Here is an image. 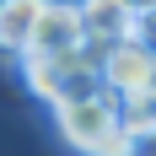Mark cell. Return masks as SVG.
Masks as SVG:
<instances>
[{
  "label": "cell",
  "mask_w": 156,
  "mask_h": 156,
  "mask_svg": "<svg viewBox=\"0 0 156 156\" xmlns=\"http://www.w3.org/2000/svg\"><path fill=\"white\" fill-rule=\"evenodd\" d=\"M22 81H27V92L48 108H65V102H86V97H102V48H76V54H27V59L16 65Z\"/></svg>",
  "instance_id": "obj_1"
},
{
  "label": "cell",
  "mask_w": 156,
  "mask_h": 156,
  "mask_svg": "<svg viewBox=\"0 0 156 156\" xmlns=\"http://www.w3.org/2000/svg\"><path fill=\"white\" fill-rule=\"evenodd\" d=\"M119 124H124V102H119L113 92L86 97V102H65V108H54V129H59V140L70 145V151H81V156H92V151L108 140Z\"/></svg>",
  "instance_id": "obj_2"
},
{
  "label": "cell",
  "mask_w": 156,
  "mask_h": 156,
  "mask_svg": "<svg viewBox=\"0 0 156 156\" xmlns=\"http://www.w3.org/2000/svg\"><path fill=\"white\" fill-rule=\"evenodd\" d=\"M151 81H156V54L145 43L124 38V43L102 48V86H108L113 97H135V92H145Z\"/></svg>",
  "instance_id": "obj_3"
},
{
  "label": "cell",
  "mask_w": 156,
  "mask_h": 156,
  "mask_svg": "<svg viewBox=\"0 0 156 156\" xmlns=\"http://www.w3.org/2000/svg\"><path fill=\"white\" fill-rule=\"evenodd\" d=\"M86 48V22H81V0H48L43 5V22L32 32V48L27 54H76Z\"/></svg>",
  "instance_id": "obj_4"
},
{
  "label": "cell",
  "mask_w": 156,
  "mask_h": 156,
  "mask_svg": "<svg viewBox=\"0 0 156 156\" xmlns=\"http://www.w3.org/2000/svg\"><path fill=\"white\" fill-rule=\"evenodd\" d=\"M43 5L48 0H0V59L22 65L32 48V32L43 22Z\"/></svg>",
  "instance_id": "obj_5"
},
{
  "label": "cell",
  "mask_w": 156,
  "mask_h": 156,
  "mask_svg": "<svg viewBox=\"0 0 156 156\" xmlns=\"http://www.w3.org/2000/svg\"><path fill=\"white\" fill-rule=\"evenodd\" d=\"M81 22H86L92 48H113L135 32V11H124L119 0H81Z\"/></svg>",
  "instance_id": "obj_6"
},
{
  "label": "cell",
  "mask_w": 156,
  "mask_h": 156,
  "mask_svg": "<svg viewBox=\"0 0 156 156\" xmlns=\"http://www.w3.org/2000/svg\"><path fill=\"white\" fill-rule=\"evenodd\" d=\"M119 102H124L129 135H135V140H156V81L145 92H135V97H119Z\"/></svg>",
  "instance_id": "obj_7"
},
{
  "label": "cell",
  "mask_w": 156,
  "mask_h": 156,
  "mask_svg": "<svg viewBox=\"0 0 156 156\" xmlns=\"http://www.w3.org/2000/svg\"><path fill=\"white\" fill-rule=\"evenodd\" d=\"M92 156H140V140L129 135V124H119V129H113V135H108L102 145H97Z\"/></svg>",
  "instance_id": "obj_8"
},
{
  "label": "cell",
  "mask_w": 156,
  "mask_h": 156,
  "mask_svg": "<svg viewBox=\"0 0 156 156\" xmlns=\"http://www.w3.org/2000/svg\"><path fill=\"white\" fill-rule=\"evenodd\" d=\"M129 38H135V43H145L156 54V11H145V16H135V32H129Z\"/></svg>",
  "instance_id": "obj_9"
},
{
  "label": "cell",
  "mask_w": 156,
  "mask_h": 156,
  "mask_svg": "<svg viewBox=\"0 0 156 156\" xmlns=\"http://www.w3.org/2000/svg\"><path fill=\"white\" fill-rule=\"evenodd\" d=\"M124 11H135V16H145V11H156V0H119Z\"/></svg>",
  "instance_id": "obj_10"
}]
</instances>
